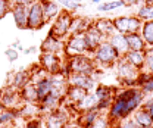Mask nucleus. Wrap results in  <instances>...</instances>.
Wrapping results in <instances>:
<instances>
[{"label": "nucleus", "mask_w": 153, "mask_h": 128, "mask_svg": "<svg viewBox=\"0 0 153 128\" xmlns=\"http://www.w3.org/2000/svg\"><path fill=\"white\" fill-rule=\"evenodd\" d=\"M144 100V93L138 87H125L114 96L112 105L108 110V116L112 122L128 118L131 113L141 106Z\"/></svg>", "instance_id": "f257e3e1"}, {"label": "nucleus", "mask_w": 153, "mask_h": 128, "mask_svg": "<svg viewBox=\"0 0 153 128\" xmlns=\"http://www.w3.org/2000/svg\"><path fill=\"white\" fill-rule=\"evenodd\" d=\"M97 69V63L96 60L88 55H76V56H69L66 60V71L68 74H84V75H91L96 72Z\"/></svg>", "instance_id": "f03ea898"}, {"label": "nucleus", "mask_w": 153, "mask_h": 128, "mask_svg": "<svg viewBox=\"0 0 153 128\" xmlns=\"http://www.w3.org/2000/svg\"><path fill=\"white\" fill-rule=\"evenodd\" d=\"M93 59L96 60L97 65H102V66H112L115 65L119 59H121V55L112 47V44L105 40L93 53Z\"/></svg>", "instance_id": "7ed1b4c3"}, {"label": "nucleus", "mask_w": 153, "mask_h": 128, "mask_svg": "<svg viewBox=\"0 0 153 128\" xmlns=\"http://www.w3.org/2000/svg\"><path fill=\"white\" fill-rule=\"evenodd\" d=\"M72 19H74V16H72L71 12H59V15L53 21V27H52V30H50L49 34L63 40L65 37L69 36Z\"/></svg>", "instance_id": "20e7f679"}, {"label": "nucleus", "mask_w": 153, "mask_h": 128, "mask_svg": "<svg viewBox=\"0 0 153 128\" xmlns=\"http://www.w3.org/2000/svg\"><path fill=\"white\" fill-rule=\"evenodd\" d=\"M143 25V21L135 16H118L114 19V27L116 33L121 34H131V33H140Z\"/></svg>", "instance_id": "39448f33"}, {"label": "nucleus", "mask_w": 153, "mask_h": 128, "mask_svg": "<svg viewBox=\"0 0 153 128\" xmlns=\"http://www.w3.org/2000/svg\"><path fill=\"white\" fill-rule=\"evenodd\" d=\"M116 63H118L116 72H118L119 80L122 81V84H125L127 87H137L135 86V78H137L140 69H137L131 63H128L124 57H121Z\"/></svg>", "instance_id": "423d86ee"}, {"label": "nucleus", "mask_w": 153, "mask_h": 128, "mask_svg": "<svg viewBox=\"0 0 153 128\" xmlns=\"http://www.w3.org/2000/svg\"><path fill=\"white\" fill-rule=\"evenodd\" d=\"M87 47H85V40L84 34H69L66 41H65V55L76 56V55H85Z\"/></svg>", "instance_id": "0eeeda50"}, {"label": "nucleus", "mask_w": 153, "mask_h": 128, "mask_svg": "<svg viewBox=\"0 0 153 128\" xmlns=\"http://www.w3.org/2000/svg\"><path fill=\"white\" fill-rule=\"evenodd\" d=\"M71 121L69 113L66 108H56L53 112H49L44 118V127L46 128H63L65 124Z\"/></svg>", "instance_id": "6e6552de"}, {"label": "nucleus", "mask_w": 153, "mask_h": 128, "mask_svg": "<svg viewBox=\"0 0 153 128\" xmlns=\"http://www.w3.org/2000/svg\"><path fill=\"white\" fill-rule=\"evenodd\" d=\"M46 22H47V21L44 18L41 0H37V1L28 9V25H27V28H30V30H40V28L44 27Z\"/></svg>", "instance_id": "1a4fd4ad"}, {"label": "nucleus", "mask_w": 153, "mask_h": 128, "mask_svg": "<svg viewBox=\"0 0 153 128\" xmlns=\"http://www.w3.org/2000/svg\"><path fill=\"white\" fill-rule=\"evenodd\" d=\"M40 66L47 74H50V75L59 74L62 71V59H60V56L56 55V53L41 52V56H40Z\"/></svg>", "instance_id": "9d476101"}, {"label": "nucleus", "mask_w": 153, "mask_h": 128, "mask_svg": "<svg viewBox=\"0 0 153 128\" xmlns=\"http://www.w3.org/2000/svg\"><path fill=\"white\" fill-rule=\"evenodd\" d=\"M84 40H85V47H87V53L88 55H93L96 52V49L106 40L105 37L102 36L91 24V27L84 33Z\"/></svg>", "instance_id": "9b49d317"}, {"label": "nucleus", "mask_w": 153, "mask_h": 128, "mask_svg": "<svg viewBox=\"0 0 153 128\" xmlns=\"http://www.w3.org/2000/svg\"><path fill=\"white\" fill-rule=\"evenodd\" d=\"M66 81L69 86H76V87H81V89H85L87 92H90L93 87H94L96 81L91 75H84V74H68L66 75Z\"/></svg>", "instance_id": "f8f14e48"}, {"label": "nucleus", "mask_w": 153, "mask_h": 128, "mask_svg": "<svg viewBox=\"0 0 153 128\" xmlns=\"http://www.w3.org/2000/svg\"><path fill=\"white\" fill-rule=\"evenodd\" d=\"M41 52H47V53H56V55H60V53H65V41L57 38V37L49 36L44 38V41L41 43Z\"/></svg>", "instance_id": "ddd939ff"}, {"label": "nucleus", "mask_w": 153, "mask_h": 128, "mask_svg": "<svg viewBox=\"0 0 153 128\" xmlns=\"http://www.w3.org/2000/svg\"><path fill=\"white\" fill-rule=\"evenodd\" d=\"M21 94L19 90L13 89V87H6L0 92V102L3 103L4 108H18V102H21Z\"/></svg>", "instance_id": "4468645a"}, {"label": "nucleus", "mask_w": 153, "mask_h": 128, "mask_svg": "<svg viewBox=\"0 0 153 128\" xmlns=\"http://www.w3.org/2000/svg\"><path fill=\"white\" fill-rule=\"evenodd\" d=\"M10 13L13 15L16 27L21 30H25L27 25H28V7L19 4L18 1H15V3L10 4Z\"/></svg>", "instance_id": "2eb2a0df"}, {"label": "nucleus", "mask_w": 153, "mask_h": 128, "mask_svg": "<svg viewBox=\"0 0 153 128\" xmlns=\"http://www.w3.org/2000/svg\"><path fill=\"white\" fill-rule=\"evenodd\" d=\"M112 47L121 55V57L125 55L130 49H128V41H127V34H121V33H114L112 36H109L106 38Z\"/></svg>", "instance_id": "dca6fc26"}, {"label": "nucleus", "mask_w": 153, "mask_h": 128, "mask_svg": "<svg viewBox=\"0 0 153 128\" xmlns=\"http://www.w3.org/2000/svg\"><path fill=\"white\" fill-rule=\"evenodd\" d=\"M28 83H31V78H30V72L28 71H16V72L9 75V86L13 87V89H16V90H21Z\"/></svg>", "instance_id": "f3484780"}, {"label": "nucleus", "mask_w": 153, "mask_h": 128, "mask_svg": "<svg viewBox=\"0 0 153 128\" xmlns=\"http://www.w3.org/2000/svg\"><path fill=\"white\" fill-rule=\"evenodd\" d=\"M146 53L147 52H137V50H128L125 55L122 56L128 63H131L137 69L144 68V62H146Z\"/></svg>", "instance_id": "a211bd4d"}, {"label": "nucleus", "mask_w": 153, "mask_h": 128, "mask_svg": "<svg viewBox=\"0 0 153 128\" xmlns=\"http://www.w3.org/2000/svg\"><path fill=\"white\" fill-rule=\"evenodd\" d=\"M19 94H21L22 102H25V103H38V93L36 89V84H33V83H28L27 86H24L19 90Z\"/></svg>", "instance_id": "6ab92c4d"}, {"label": "nucleus", "mask_w": 153, "mask_h": 128, "mask_svg": "<svg viewBox=\"0 0 153 128\" xmlns=\"http://www.w3.org/2000/svg\"><path fill=\"white\" fill-rule=\"evenodd\" d=\"M134 119L135 122L143 128H153V119L149 113V110L143 106H140L138 109L134 112Z\"/></svg>", "instance_id": "aec40b11"}, {"label": "nucleus", "mask_w": 153, "mask_h": 128, "mask_svg": "<svg viewBox=\"0 0 153 128\" xmlns=\"http://www.w3.org/2000/svg\"><path fill=\"white\" fill-rule=\"evenodd\" d=\"M87 90L85 89H81V87H76V86H69L68 84V89H66V94H65V97H66V100L74 106L76 105L79 100H82L84 99V96L87 94Z\"/></svg>", "instance_id": "412c9836"}, {"label": "nucleus", "mask_w": 153, "mask_h": 128, "mask_svg": "<svg viewBox=\"0 0 153 128\" xmlns=\"http://www.w3.org/2000/svg\"><path fill=\"white\" fill-rule=\"evenodd\" d=\"M34 84H36V89H37L38 102H40L43 97H46L49 93L52 92V87H53V84H52V75L47 74L46 77H43L41 80H38L37 83H34Z\"/></svg>", "instance_id": "4be33fe9"}, {"label": "nucleus", "mask_w": 153, "mask_h": 128, "mask_svg": "<svg viewBox=\"0 0 153 128\" xmlns=\"http://www.w3.org/2000/svg\"><path fill=\"white\" fill-rule=\"evenodd\" d=\"M127 41H128V49L130 50H137V52H147V46L140 36V33H131L127 34Z\"/></svg>", "instance_id": "5701e85b"}, {"label": "nucleus", "mask_w": 153, "mask_h": 128, "mask_svg": "<svg viewBox=\"0 0 153 128\" xmlns=\"http://www.w3.org/2000/svg\"><path fill=\"white\" fill-rule=\"evenodd\" d=\"M100 115H102V112L97 109V108L85 110V112H81V115H79V118H78V124L82 128H88Z\"/></svg>", "instance_id": "b1692460"}, {"label": "nucleus", "mask_w": 153, "mask_h": 128, "mask_svg": "<svg viewBox=\"0 0 153 128\" xmlns=\"http://www.w3.org/2000/svg\"><path fill=\"white\" fill-rule=\"evenodd\" d=\"M93 27L105 38H108L109 36H112L114 33H116L115 31V27H114V21H111V19H97L94 24H93Z\"/></svg>", "instance_id": "393cba45"}, {"label": "nucleus", "mask_w": 153, "mask_h": 128, "mask_svg": "<svg viewBox=\"0 0 153 128\" xmlns=\"http://www.w3.org/2000/svg\"><path fill=\"white\" fill-rule=\"evenodd\" d=\"M41 4H43V12H44V18L46 21H52L59 15L60 9H59V4L53 0H41Z\"/></svg>", "instance_id": "a878e982"}, {"label": "nucleus", "mask_w": 153, "mask_h": 128, "mask_svg": "<svg viewBox=\"0 0 153 128\" xmlns=\"http://www.w3.org/2000/svg\"><path fill=\"white\" fill-rule=\"evenodd\" d=\"M96 105H97V100H96V97H94V93L88 92L85 96H84L82 100H79L76 105H74V108L78 109L79 112H85V110L94 109Z\"/></svg>", "instance_id": "bb28decb"}, {"label": "nucleus", "mask_w": 153, "mask_h": 128, "mask_svg": "<svg viewBox=\"0 0 153 128\" xmlns=\"http://www.w3.org/2000/svg\"><path fill=\"white\" fill-rule=\"evenodd\" d=\"M140 36L143 37L146 46L149 49H153V21H144L140 30Z\"/></svg>", "instance_id": "cd10ccee"}, {"label": "nucleus", "mask_w": 153, "mask_h": 128, "mask_svg": "<svg viewBox=\"0 0 153 128\" xmlns=\"http://www.w3.org/2000/svg\"><path fill=\"white\" fill-rule=\"evenodd\" d=\"M90 27H91V22H88L87 19L74 18L72 19V25H71V31H69V34H84Z\"/></svg>", "instance_id": "c85d7f7f"}, {"label": "nucleus", "mask_w": 153, "mask_h": 128, "mask_svg": "<svg viewBox=\"0 0 153 128\" xmlns=\"http://www.w3.org/2000/svg\"><path fill=\"white\" fill-rule=\"evenodd\" d=\"M18 113L15 108H4L0 112V125H10L18 118Z\"/></svg>", "instance_id": "c756f323"}, {"label": "nucleus", "mask_w": 153, "mask_h": 128, "mask_svg": "<svg viewBox=\"0 0 153 128\" xmlns=\"http://www.w3.org/2000/svg\"><path fill=\"white\" fill-rule=\"evenodd\" d=\"M114 93H115L114 89H111L108 86H99V87H96V90H94V97H96V100L99 102V100H103V99L114 97L115 96Z\"/></svg>", "instance_id": "7c9ffc66"}, {"label": "nucleus", "mask_w": 153, "mask_h": 128, "mask_svg": "<svg viewBox=\"0 0 153 128\" xmlns=\"http://www.w3.org/2000/svg\"><path fill=\"white\" fill-rule=\"evenodd\" d=\"M125 0H114V1H108V3H100L97 10L99 12H109V10H114L116 7H121V6H125Z\"/></svg>", "instance_id": "2f4dec72"}, {"label": "nucleus", "mask_w": 153, "mask_h": 128, "mask_svg": "<svg viewBox=\"0 0 153 128\" xmlns=\"http://www.w3.org/2000/svg\"><path fill=\"white\" fill-rule=\"evenodd\" d=\"M112 124H114V122L109 119L108 115H100V116H99V118H97L88 128H111Z\"/></svg>", "instance_id": "473e14b6"}, {"label": "nucleus", "mask_w": 153, "mask_h": 128, "mask_svg": "<svg viewBox=\"0 0 153 128\" xmlns=\"http://www.w3.org/2000/svg\"><path fill=\"white\" fill-rule=\"evenodd\" d=\"M118 122H119L121 128H143L135 122L134 118H125V119H121V121H118Z\"/></svg>", "instance_id": "72a5a7b5"}, {"label": "nucleus", "mask_w": 153, "mask_h": 128, "mask_svg": "<svg viewBox=\"0 0 153 128\" xmlns=\"http://www.w3.org/2000/svg\"><path fill=\"white\" fill-rule=\"evenodd\" d=\"M65 9H68V10H71V12H74L76 10L78 7H79V3H76L74 0H57Z\"/></svg>", "instance_id": "f704fd0d"}, {"label": "nucleus", "mask_w": 153, "mask_h": 128, "mask_svg": "<svg viewBox=\"0 0 153 128\" xmlns=\"http://www.w3.org/2000/svg\"><path fill=\"white\" fill-rule=\"evenodd\" d=\"M150 75H152V74H149L147 71L138 72L137 78H135V86H137V87L140 89V87H141V86H143V84H144V83H146V81H147L149 78H150Z\"/></svg>", "instance_id": "c9c22d12"}, {"label": "nucleus", "mask_w": 153, "mask_h": 128, "mask_svg": "<svg viewBox=\"0 0 153 128\" xmlns=\"http://www.w3.org/2000/svg\"><path fill=\"white\" fill-rule=\"evenodd\" d=\"M112 100H114V97H109V99L99 100V102H97V105H96V108L100 110V112H103V110H109L111 105H112Z\"/></svg>", "instance_id": "e433bc0d"}, {"label": "nucleus", "mask_w": 153, "mask_h": 128, "mask_svg": "<svg viewBox=\"0 0 153 128\" xmlns=\"http://www.w3.org/2000/svg\"><path fill=\"white\" fill-rule=\"evenodd\" d=\"M10 1L9 0H0V19L4 18L6 13L10 12Z\"/></svg>", "instance_id": "4c0bfd02"}, {"label": "nucleus", "mask_w": 153, "mask_h": 128, "mask_svg": "<svg viewBox=\"0 0 153 128\" xmlns=\"http://www.w3.org/2000/svg\"><path fill=\"white\" fill-rule=\"evenodd\" d=\"M144 68L149 74L153 75V52L146 53V62H144Z\"/></svg>", "instance_id": "58836bf2"}, {"label": "nucleus", "mask_w": 153, "mask_h": 128, "mask_svg": "<svg viewBox=\"0 0 153 128\" xmlns=\"http://www.w3.org/2000/svg\"><path fill=\"white\" fill-rule=\"evenodd\" d=\"M141 89V92L144 93V94H147V93H153V75H150V78L140 87Z\"/></svg>", "instance_id": "ea45409f"}, {"label": "nucleus", "mask_w": 153, "mask_h": 128, "mask_svg": "<svg viewBox=\"0 0 153 128\" xmlns=\"http://www.w3.org/2000/svg\"><path fill=\"white\" fill-rule=\"evenodd\" d=\"M6 57L10 60V62H15L16 59L19 57V53L16 49H13V47H9V49H6Z\"/></svg>", "instance_id": "a19ab883"}, {"label": "nucleus", "mask_w": 153, "mask_h": 128, "mask_svg": "<svg viewBox=\"0 0 153 128\" xmlns=\"http://www.w3.org/2000/svg\"><path fill=\"white\" fill-rule=\"evenodd\" d=\"M25 128H43V125L38 118H30V121H27L25 124Z\"/></svg>", "instance_id": "79ce46f5"}, {"label": "nucleus", "mask_w": 153, "mask_h": 128, "mask_svg": "<svg viewBox=\"0 0 153 128\" xmlns=\"http://www.w3.org/2000/svg\"><path fill=\"white\" fill-rule=\"evenodd\" d=\"M141 106H143V108H146V109L149 110V113H150V116H152V119H153V99H147L146 102L143 100Z\"/></svg>", "instance_id": "37998d69"}, {"label": "nucleus", "mask_w": 153, "mask_h": 128, "mask_svg": "<svg viewBox=\"0 0 153 128\" xmlns=\"http://www.w3.org/2000/svg\"><path fill=\"white\" fill-rule=\"evenodd\" d=\"M16 1H18L19 4H22V6H25V7H28V9H30V7H31L37 0H16Z\"/></svg>", "instance_id": "c03bdc74"}, {"label": "nucleus", "mask_w": 153, "mask_h": 128, "mask_svg": "<svg viewBox=\"0 0 153 128\" xmlns=\"http://www.w3.org/2000/svg\"><path fill=\"white\" fill-rule=\"evenodd\" d=\"M63 128H82V127L78 124V121H76V122L75 121H68V122L65 124V127Z\"/></svg>", "instance_id": "a18cd8bd"}, {"label": "nucleus", "mask_w": 153, "mask_h": 128, "mask_svg": "<svg viewBox=\"0 0 153 128\" xmlns=\"http://www.w3.org/2000/svg\"><path fill=\"white\" fill-rule=\"evenodd\" d=\"M146 3V0H125V3L127 4H137V3Z\"/></svg>", "instance_id": "49530a36"}, {"label": "nucleus", "mask_w": 153, "mask_h": 128, "mask_svg": "<svg viewBox=\"0 0 153 128\" xmlns=\"http://www.w3.org/2000/svg\"><path fill=\"white\" fill-rule=\"evenodd\" d=\"M27 55H30V53H34V52H37V47H30V49H25L24 50Z\"/></svg>", "instance_id": "de8ad7c7"}, {"label": "nucleus", "mask_w": 153, "mask_h": 128, "mask_svg": "<svg viewBox=\"0 0 153 128\" xmlns=\"http://www.w3.org/2000/svg\"><path fill=\"white\" fill-rule=\"evenodd\" d=\"M111 128H121V125H119V122H114V124L111 125Z\"/></svg>", "instance_id": "09e8293b"}, {"label": "nucleus", "mask_w": 153, "mask_h": 128, "mask_svg": "<svg viewBox=\"0 0 153 128\" xmlns=\"http://www.w3.org/2000/svg\"><path fill=\"white\" fill-rule=\"evenodd\" d=\"M93 4H100V0H91Z\"/></svg>", "instance_id": "8fccbe9b"}, {"label": "nucleus", "mask_w": 153, "mask_h": 128, "mask_svg": "<svg viewBox=\"0 0 153 128\" xmlns=\"http://www.w3.org/2000/svg\"><path fill=\"white\" fill-rule=\"evenodd\" d=\"M4 109V106H3V103H1V102H0V112H1V110Z\"/></svg>", "instance_id": "3c124183"}, {"label": "nucleus", "mask_w": 153, "mask_h": 128, "mask_svg": "<svg viewBox=\"0 0 153 128\" xmlns=\"http://www.w3.org/2000/svg\"><path fill=\"white\" fill-rule=\"evenodd\" d=\"M0 128H12L10 125H0Z\"/></svg>", "instance_id": "603ef678"}, {"label": "nucleus", "mask_w": 153, "mask_h": 128, "mask_svg": "<svg viewBox=\"0 0 153 128\" xmlns=\"http://www.w3.org/2000/svg\"><path fill=\"white\" fill-rule=\"evenodd\" d=\"M146 3H152L153 4V0H146Z\"/></svg>", "instance_id": "864d4df0"}, {"label": "nucleus", "mask_w": 153, "mask_h": 128, "mask_svg": "<svg viewBox=\"0 0 153 128\" xmlns=\"http://www.w3.org/2000/svg\"><path fill=\"white\" fill-rule=\"evenodd\" d=\"M74 1H76V3H81V0H74Z\"/></svg>", "instance_id": "5fc2aeb1"}, {"label": "nucleus", "mask_w": 153, "mask_h": 128, "mask_svg": "<svg viewBox=\"0 0 153 128\" xmlns=\"http://www.w3.org/2000/svg\"><path fill=\"white\" fill-rule=\"evenodd\" d=\"M12 128H25V127H12Z\"/></svg>", "instance_id": "6e6d98bb"}]
</instances>
